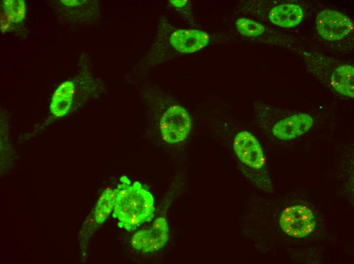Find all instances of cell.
I'll list each match as a JSON object with an SVG mask.
<instances>
[{
	"instance_id": "1",
	"label": "cell",
	"mask_w": 354,
	"mask_h": 264,
	"mask_svg": "<svg viewBox=\"0 0 354 264\" xmlns=\"http://www.w3.org/2000/svg\"><path fill=\"white\" fill-rule=\"evenodd\" d=\"M117 197L113 208V216L119 222L117 225L127 231H133L154 215V199L152 194L135 182L131 185L126 176L120 179Z\"/></svg>"
},
{
	"instance_id": "2",
	"label": "cell",
	"mask_w": 354,
	"mask_h": 264,
	"mask_svg": "<svg viewBox=\"0 0 354 264\" xmlns=\"http://www.w3.org/2000/svg\"><path fill=\"white\" fill-rule=\"evenodd\" d=\"M280 226L287 235L302 238L310 235L315 225V217L308 207L297 205L286 207L279 219Z\"/></svg>"
},
{
	"instance_id": "3",
	"label": "cell",
	"mask_w": 354,
	"mask_h": 264,
	"mask_svg": "<svg viewBox=\"0 0 354 264\" xmlns=\"http://www.w3.org/2000/svg\"><path fill=\"white\" fill-rule=\"evenodd\" d=\"M191 125V119L186 110L181 106L173 105L163 115L160 128L165 141L169 144H177L186 139Z\"/></svg>"
},
{
	"instance_id": "4",
	"label": "cell",
	"mask_w": 354,
	"mask_h": 264,
	"mask_svg": "<svg viewBox=\"0 0 354 264\" xmlns=\"http://www.w3.org/2000/svg\"><path fill=\"white\" fill-rule=\"evenodd\" d=\"M233 140L234 152L244 165L256 171L265 168L266 159L262 147L252 133L240 130L234 135Z\"/></svg>"
},
{
	"instance_id": "5",
	"label": "cell",
	"mask_w": 354,
	"mask_h": 264,
	"mask_svg": "<svg viewBox=\"0 0 354 264\" xmlns=\"http://www.w3.org/2000/svg\"><path fill=\"white\" fill-rule=\"evenodd\" d=\"M316 27L324 39L334 41L347 36L353 29V23L347 16L337 11L324 10L316 19Z\"/></svg>"
},
{
	"instance_id": "6",
	"label": "cell",
	"mask_w": 354,
	"mask_h": 264,
	"mask_svg": "<svg viewBox=\"0 0 354 264\" xmlns=\"http://www.w3.org/2000/svg\"><path fill=\"white\" fill-rule=\"evenodd\" d=\"M313 120L306 113H298L277 122L272 128L275 137L280 140H290L306 133L311 128Z\"/></svg>"
},
{
	"instance_id": "7",
	"label": "cell",
	"mask_w": 354,
	"mask_h": 264,
	"mask_svg": "<svg viewBox=\"0 0 354 264\" xmlns=\"http://www.w3.org/2000/svg\"><path fill=\"white\" fill-rule=\"evenodd\" d=\"M172 47L179 52L191 53L200 50L209 42L208 34L197 29H179L170 37Z\"/></svg>"
},
{
	"instance_id": "8",
	"label": "cell",
	"mask_w": 354,
	"mask_h": 264,
	"mask_svg": "<svg viewBox=\"0 0 354 264\" xmlns=\"http://www.w3.org/2000/svg\"><path fill=\"white\" fill-rule=\"evenodd\" d=\"M269 19L273 24L282 27H293L298 25L303 18L300 6L285 4L274 7L269 12Z\"/></svg>"
},
{
	"instance_id": "9",
	"label": "cell",
	"mask_w": 354,
	"mask_h": 264,
	"mask_svg": "<svg viewBox=\"0 0 354 264\" xmlns=\"http://www.w3.org/2000/svg\"><path fill=\"white\" fill-rule=\"evenodd\" d=\"M145 230V242L141 250L142 252H155L164 246L169 237L168 223L165 218H156L152 226Z\"/></svg>"
},
{
	"instance_id": "10",
	"label": "cell",
	"mask_w": 354,
	"mask_h": 264,
	"mask_svg": "<svg viewBox=\"0 0 354 264\" xmlns=\"http://www.w3.org/2000/svg\"><path fill=\"white\" fill-rule=\"evenodd\" d=\"M330 83L338 93L353 98V67L347 64L337 67L332 73Z\"/></svg>"
},
{
	"instance_id": "11",
	"label": "cell",
	"mask_w": 354,
	"mask_h": 264,
	"mask_svg": "<svg viewBox=\"0 0 354 264\" xmlns=\"http://www.w3.org/2000/svg\"><path fill=\"white\" fill-rule=\"evenodd\" d=\"M3 13L12 23L23 20L25 15V3L23 0H7L1 3Z\"/></svg>"
},
{
	"instance_id": "12",
	"label": "cell",
	"mask_w": 354,
	"mask_h": 264,
	"mask_svg": "<svg viewBox=\"0 0 354 264\" xmlns=\"http://www.w3.org/2000/svg\"><path fill=\"white\" fill-rule=\"evenodd\" d=\"M238 31L247 37H256L263 33L264 26L260 23L246 18H241L236 21Z\"/></svg>"
},
{
	"instance_id": "13",
	"label": "cell",
	"mask_w": 354,
	"mask_h": 264,
	"mask_svg": "<svg viewBox=\"0 0 354 264\" xmlns=\"http://www.w3.org/2000/svg\"><path fill=\"white\" fill-rule=\"evenodd\" d=\"M72 103V99L66 98H51L50 110L51 113L56 117H62L69 111Z\"/></svg>"
},
{
	"instance_id": "14",
	"label": "cell",
	"mask_w": 354,
	"mask_h": 264,
	"mask_svg": "<svg viewBox=\"0 0 354 264\" xmlns=\"http://www.w3.org/2000/svg\"><path fill=\"white\" fill-rule=\"evenodd\" d=\"M74 84L68 80L62 83L54 92L52 98H66L73 99Z\"/></svg>"
},
{
	"instance_id": "15",
	"label": "cell",
	"mask_w": 354,
	"mask_h": 264,
	"mask_svg": "<svg viewBox=\"0 0 354 264\" xmlns=\"http://www.w3.org/2000/svg\"><path fill=\"white\" fill-rule=\"evenodd\" d=\"M145 229L136 232L132 236L131 243L132 247L136 250H142L145 242Z\"/></svg>"
},
{
	"instance_id": "16",
	"label": "cell",
	"mask_w": 354,
	"mask_h": 264,
	"mask_svg": "<svg viewBox=\"0 0 354 264\" xmlns=\"http://www.w3.org/2000/svg\"><path fill=\"white\" fill-rule=\"evenodd\" d=\"M12 22L2 12L1 13V28L3 33L8 31L11 26Z\"/></svg>"
},
{
	"instance_id": "17",
	"label": "cell",
	"mask_w": 354,
	"mask_h": 264,
	"mask_svg": "<svg viewBox=\"0 0 354 264\" xmlns=\"http://www.w3.org/2000/svg\"><path fill=\"white\" fill-rule=\"evenodd\" d=\"M94 216L97 222L101 224L106 220L108 215L103 211L95 209Z\"/></svg>"
},
{
	"instance_id": "18",
	"label": "cell",
	"mask_w": 354,
	"mask_h": 264,
	"mask_svg": "<svg viewBox=\"0 0 354 264\" xmlns=\"http://www.w3.org/2000/svg\"><path fill=\"white\" fill-rule=\"evenodd\" d=\"M61 2L67 6H74L83 3L85 1L79 0H62Z\"/></svg>"
},
{
	"instance_id": "19",
	"label": "cell",
	"mask_w": 354,
	"mask_h": 264,
	"mask_svg": "<svg viewBox=\"0 0 354 264\" xmlns=\"http://www.w3.org/2000/svg\"><path fill=\"white\" fill-rule=\"evenodd\" d=\"M171 4L177 7H181L184 6L187 2V1H170Z\"/></svg>"
}]
</instances>
